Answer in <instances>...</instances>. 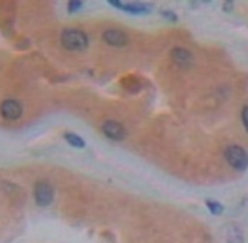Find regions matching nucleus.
<instances>
[{"label": "nucleus", "instance_id": "0eeeda50", "mask_svg": "<svg viewBox=\"0 0 248 243\" xmlns=\"http://www.w3.org/2000/svg\"><path fill=\"white\" fill-rule=\"evenodd\" d=\"M101 39H103L105 44H108V46H113V47H124V46H127V44H128V36L120 29L105 30L103 36H101Z\"/></svg>", "mask_w": 248, "mask_h": 243}, {"label": "nucleus", "instance_id": "ddd939ff", "mask_svg": "<svg viewBox=\"0 0 248 243\" xmlns=\"http://www.w3.org/2000/svg\"><path fill=\"white\" fill-rule=\"evenodd\" d=\"M162 17H169L170 20H176L177 17L174 15V12H170V10H162Z\"/></svg>", "mask_w": 248, "mask_h": 243}, {"label": "nucleus", "instance_id": "1a4fd4ad", "mask_svg": "<svg viewBox=\"0 0 248 243\" xmlns=\"http://www.w3.org/2000/svg\"><path fill=\"white\" fill-rule=\"evenodd\" d=\"M64 140L68 142L71 147H75V149H85L86 147V142L83 140L81 137H79L78 134H73V132H64Z\"/></svg>", "mask_w": 248, "mask_h": 243}, {"label": "nucleus", "instance_id": "20e7f679", "mask_svg": "<svg viewBox=\"0 0 248 243\" xmlns=\"http://www.w3.org/2000/svg\"><path fill=\"white\" fill-rule=\"evenodd\" d=\"M24 108L22 103L16 98H5L2 103H0V115H2L3 120L7 122H17L22 117Z\"/></svg>", "mask_w": 248, "mask_h": 243}, {"label": "nucleus", "instance_id": "6e6552de", "mask_svg": "<svg viewBox=\"0 0 248 243\" xmlns=\"http://www.w3.org/2000/svg\"><path fill=\"white\" fill-rule=\"evenodd\" d=\"M170 56H172L174 62L177 66H181V68H189L193 64V54L187 49H184V47H174Z\"/></svg>", "mask_w": 248, "mask_h": 243}, {"label": "nucleus", "instance_id": "9b49d317", "mask_svg": "<svg viewBox=\"0 0 248 243\" xmlns=\"http://www.w3.org/2000/svg\"><path fill=\"white\" fill-rule=\"evenodd\" d=\"M66 7H68V12L69 14H75V12H78V10L83 7V2H81V0H69Z\"/></svg>", "mask_w": 248, "mask_h": 243}, {"label": "nucleus", "instance_id": "39448f33", "mask_svg": "<svg viewBox=\"0 0 248 243\" xmlns=\"http://www.w3.org/2000/svg\"><path fill=\"white\" fill-rule=\"evenodd\" d=\"M101 132L105 134V137H108L110 140H124L127 137V130L125 127L117 120H107L101 125Z\"/></svg>", "mask_w": 248, "mask_h": 243}, {"label": "nucleus", "instance_id": "f257e3e1", "mask_svg": "<svg viewBox=\"0 0 248 243\" xmlns=\"http://www.w3.org/2000/svg\"><path fill=\"white\" fill-rule=\"evenodd\" d=\"M61 46L66 51L73 53H81L86 51L90 46V37L81 29H64L61 32Z\"/></svg>", "mask_w": 248, "mask_h": 243}, {"label": "nucleus", "instance_id": "f03ea898", "mask_svg": "<svg viewBox=\"0 0 248 243\" xmlns=\"http://www.w3.org/2000/svg\"><path fill=\"white\" fill-rule=\"evenodd\" d=\"M225 159L233 169L243 172L248 169V155L240 145H230L225 151Z\"/></svg>", "mask_w": 248, "mask_h": 243}, {"label": "nucleus", "instance_id": "423d86ee", "mask_svg": "<svg viewBox=\"0 0 248 243\" xmlns=\"http://www.w3.org/2000/svg\"><path fill=\"white\" fill-rule=\"evenodd\" d=\"M111 7H117V9L124 10V12L134 14V15H144V14H149L152 10V5L149 3H142V2H130V3H124V2H117V0H110Z\"/></svg>", "mask_w": 248, "mask_h": 243}, {"label": "nucleus", "instance_id": "9d476101", "mask_svg": "<svg viewBox=\"0 0 248 243\" xmlns=\"http://www.w3.org/2000/svg\"><path fill=\"white\" fill-rule=\"evenodd\" d=\"M206 206H208V210L211 211L213 214H221L223 213V204L218 203V201H215V199H206Z\"/></svg>", "mask_w": 248, "mask_h": 243}, {"label": "nucleus", "instance_id": "f8f14e48", "mask_svg": "<svg viewBox=\"0 0 248 243\" xmlns=\"http://www.w3.org/2000/svg\"><path fill=\"white\" fill-rule=\"evenodd\" d=\"M242 120H243V125H245L247 132H248V106L242 110Z\"/></svg>", "mask_w": 248, "mask_h": 243}, {"label": "nucleus", "instance_id": "7ed1b4c3", "mask_svg": "<svg viewBox=\"0 0 248 243\" xmlns=\"http://www.w3.org/2000/svg\"><path fill=\"white\" fill-rule=\"evenodd\" d=\"M34 199H36V204L41 208H46L49 206L54 199V187H52L51 182L44 181H37L34 184Z\"/></svg>", "mask_w": 248, "mask_h": 243}]
</instances>
